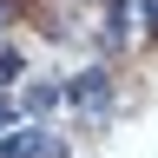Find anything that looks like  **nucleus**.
Returning <instances> with one entry per match:
<instances>
[{
	"mask_svg": "<svg viewBox=\"0 0 158 158\" xmlns=\"http://www.w3.org/2000/svg\"><path fill=\"white\" fill-rule=\"evenodd\" d=\"M7 125H13V106H7V99H0V132H7Z\"/></svg>",
	"mask_w": 158,
	"mask_h": 158,
	"instance_id": "obj_5",
	"label": "nucleus"
},
{
	"mask_svg": "<svg viewBox=\"0 0 158 158\" xmlns=\"http://www.w3.org/2000/svg\"><path fill=\"white\" fill-rule=\"evenodd\" d=\"M0 158H59V138L27 132V138H0Z\"/></svg>",
	"mask_w": 158,
	"mask_h": 158,
	"instance_id": "obj_1",
	"label": "nucleus"
},
{
	"mask_svg": "<svg viewBox=\"0 0 158 158\" xmlns=\"http://www.w3.org/2000/svg\"><path fill=\"white\" fill-rule=\"evenodd\" d=\"M66 99H73V106H106L112 86H106V73H79L73 86H66Z\"/></svg>",
	"mask_w": 158,
	"mask_h": 158,
	"instance_id": "obj_2",
	"label": "nucleus"
},
{
	"mask_svg": "<svg viewBox=\"0 0 158 158\" xmlns=\"http://www.w3.org/2000/svg\"><path fill=\"white\" fill-rule=\"evenodd\" d=\"M138 7H145V20H152V33H158V0H138Z\"/></svg>",
	"mask_w": 158,
	"mask_h": 158,
	"instance_id": "obj_4",
	"label": "nucleus"
},
{
	"mask_svg": "<svg viewBox=\"0 0 158 158\" xmlns=\"http://www.w3.org/2000/svg\"><path fill=\"white\" fill-rule=\"evenodd\" d=\"M13 73H20V59H13V53H0V79H13Z\"/></svg>",
	"mask_w": 158,
	"mask_h": 158,
	"instance_id": "obj_3",
	"label": "nucleus"
},
{
	"mask_svg": "<svg viewBox=\"0 0 158 158\" xmlns=\"http://www.w3.org/2000/svg\"><path fill=\"white\" fill-rule=\"evenodd\" d=\"M0 13H7V7H0Z\"/></svg>",
	"mask_w": 158,
	"mask_h": 158,
	"instance_id": "obj_6",
	"label": "nucleus"
}]
</instances>
